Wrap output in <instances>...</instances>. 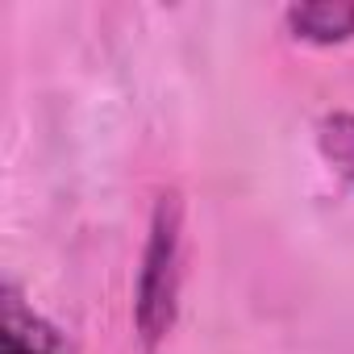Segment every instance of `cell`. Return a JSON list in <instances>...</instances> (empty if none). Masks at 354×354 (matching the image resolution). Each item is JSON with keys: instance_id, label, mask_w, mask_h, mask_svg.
Instances as JSON below:
<instances>
[{"instance_id": "obj_4", "label": "cell", "mask_w": 354, "mask_h": 354, "mask_svg": "<svg viewBox=\"0 0 354 354\" xmlns=\"http://www.w3.org/2000/svg\"><path fill=\"white\" fill-rule=\"evenodd\" d=\"M317 146L342 180H354V113L325 117L321 129H317Z\"/></svg>"}, {"instance_id": "obj_2", "label": "cell", "mask_w": 354, "mask_h": 354, "mask_svg": "<svg viewBox=\"0 0 354 354\" xmlns=\"http://www.w3.org/2000/svg\"><path fill=\"white\" fill-rule=\"evenodd\" d=\"M0 354H71L67 337L26 304L17 283H5V313H0Z\"/></svg>"}, {"instance_id": "obj_3", "label": "cell", "mask_w": 354, "mask_h": 354, "mask_svg": "<svg viewBox=\"0 0 354 354\" xmlns=\"http://www.w3.org/2000/svg\"><path fill=\"white\" fill-rule=\"evenodd\" d=\"M292 38L313 42V46H333L354 38V5L346 0H313V5H292L283 13Z\"/></svg>"}, {"instance_id": "obj_1", "label": "cell", "mask_w": 354, "mask_h": 354, "mask_svg": "<svg viewBox=\"0 0 354 354\" xmlns=\"http://www.w3.org/2000/svg\"><path fill=\"white\" fill-rule=\"evenodd\" d=\"M180 288H184V205L175 192H162L150 213V234L133 292V329L146 350H154L175 329Z\"/></svg>"}]
</instances>
